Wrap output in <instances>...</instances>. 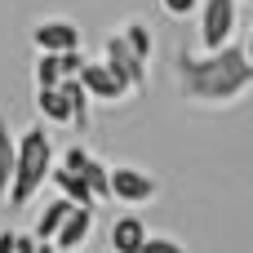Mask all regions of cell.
<instances>
[{
	"mask_svg": "<svg viewBox=\"0 0 253 253\" xmlns=\"http://www.w3.org/2000/svg\"><path fill=\"white\" fill-rule=\"evenodd\" d=\"M178 80H182V98L222 107V102H236L240 93L253 89V58L245 49H236V44L209 49L200 58L182 53L178 58Z\"/></svg>",
	"mask_w": 253,
	"mask_h": 253,
	"instance_id": "6da1fadb",
	"label": "cell"
},
{
	"mask_svg": "<svg viewBox=\"0 0 253 253\" xmlns=\"http://www.w3.org/2000/svg\"><path fill=\"white\" fill-rule=\"evenodd\" d=\"M49 169H53V142H49L44 125H36V129H27L22 138H13V173H9L4 205H9V209L31 205V196L44 187Z\"/></svg>",
	"mask_w": 253,
	"mask_h": 253,
	"instance_id": "7a4b0ae2",
	"label": "cell"
},
{
	"mask_svg": "<svg viewBox=\"0 0 253 253\" xmlns=\"http://www.w3.org/2000/svg\"><path fill=\"white\" fill-rule=\"evenodd\" d=\"M196 13H200V44H205V53L231 44V36H236V0H200Z\"/></svg>",
	"mask_w": 253,
	"mask_h": 253,
	"instance_id": "3957f363",
	"label": "cell"
},
{
	"mask_svg": "<svg viewBox=\"0 0 253 253\" xmlns=\"http://www.w3.org/2000/svg\"><path fill=\"white\" fill-rule=\"evenodd\" d=\"M102 49H107V53H102V62H107V67L129 84V93H142V89H147V62L125 44V36H107V40H102Z\"/></svg>",
	"mask_w": 253,
	"mask_h": 253,
	"instance_id": "277c9868",
	"label": "cell"
},
{
	"mask_svg": "<svg viewBox=\"0 0 253 253\" xmlns=\"http://www.w3.org/2000/svg\"><path fill=\"white\" fill-rule=\"evenodd\" d=\"M107 182H111V200H120V205H151V200H156V191H160L151 173L129 169V165L107 169Z\"/></svg>",
	"mask_w": 253,
	"mask_h": 253,
	"instance_id": "5b68a950",
	"label": "cell"
},
{
	"mask_svg": "<svg viewBox=\"0 0 253 253\" xmlns=\"http://www.w3.org/2000/svg\"><path fill=\"white\" fill-rule=\"evenodd\" d=\"M76 80H80V84H84V93H89V98H98V102H125V98H129V84H125L107 62H84Z\"/></svg>",
	"mask_w": 253,
	"mask_h": 253,
	"instance_id": "8992f818",
	"label": "cell"
},
{
	"mask_svg": "<svg viewBox=\"0 0 253 253\" xmlns=\"http://www.w3.org/2000/svg\"><path fill=\"white\" fill-rule=\"evenodd\" d=\"M89 231H93V205H71L67 209V218H62V227L53 231V249L58 253H76L84 240H89Z\"/></svg>",
	"mask_w": 253,
	"mask_h": 253,
	"instance_id": "52a82bcc",
	"label": "cell"
},
{
	"mask_svg": "<svg viewBox=\"0 0 253 253\" xmlns=\"http://www.w3.org/2000/svg\"><path fill=\"white\" fill-rule=\"evenodd\" d=\"M31 40H36V49H40V53H62V49H80V31H76L71 22H40V27L31 31Z\"/></svg>",
	"mask_w": 253,
	"mask_h": 253,
	"instance_id": "ba28073f",
	"label": "cell"
},
{
	"mask_svg": "<svg viewBox=\"0 0 253 253\" xmlns=\"http://www.w3.org/2000/svg\"><path fill=\"white\" fill-rule=\"evenodd\" d=\"M147 236H151V231H147V222H142L138 213H125V218L111 222V249L116 253H138Z\"/></svg>",
	"mask_w": 253,
	"mask_h": 253,
	"instance_id": "9c48e42d",
	"label": "cell"
},
{
	"mask_svg": "<svg viewBox=\"0 0 253 253\" xmlns=\"http://www.w3.org/2000/svg\"><path fill=\"white\" fill-rule=\"evenodd\" d=\"M49 182L58 187V196L62 200H71V205H93V196H89V187H84V178L80 173H71V169H49Z\"/></svg>",
	"mask_w": 253,
	"mask_h": 253,
	"instance_id": "30bf717a",
	"label": "cell"
},
{
	"mask_svg": "<svg viewBox=\"0 0 253 253\" xmlns=\"http://www.w3.org/2000/svg\"><path fill=\"white\" fill-rule=\"evenodd\" d=\"M36 111H40L49 125H71V107H67V98H62L58 84H53V89H36Z\"/></svg>",
	"mask_w": 253,
	"mask_h": 253,
	"instance_id": "8fae6325",
	"label": "cell"
},
{
	"mask_svg": "<svg viewBox=\"0 0 253 253\" xmlns=\"http://www.w3.org/2000/svg\"><path fill=\"white\" fill-rule=\"evenodd\" d=\"M58 89H62V98H67V107H71V125H89V93H84V84L76 80V76H67V80H58Z\"/></svg>",
	"mask_w": 253,
	"mask_h": 253,
	"instance_id": "7c38bea8",
	"label": "cell"
},
{
	"mask_svg": "<svg viewBox=\"0 0 253 253\" xmlns=\"http://www.w3.org/2000/svg\"><path fill=\"white\" fill-rule=\"evenodd\" d=\"M67 209H71V200H62V196H58V200H49V205L40 209V218H36V231H31V236H36V240H53V231L62 227Z\"/></svg>",
	"mask_w": 253,
	"mask_h": 253,
	"instance_id": "4fadbf2b",
	"label": "cell"
},
{
	"mask_svg": "<svg viewBox=\"0 0 253 253\" xmlns=\"http://www.w3.org/2000/svg\"><path fill=\"white\" fill-rule=\"evenodd\" d=\"M80 178H84L93 205H98V200H111V182H107V165H102V160H89V165L80 169Z\"/></svg>",
	"mask_w": 253,
	"mask_h": 253,
	"instance_id": "5bb4252c",
	"label": "cell"
},
{
	"mask_svg": "<svg viewBox=\"0 0 253 253\" xmlns=\"http://www.w3.org/2000/svg\"><path fill=\"white\" fill-rule=\"evenodd\" d=\"M9 173H13V133H9V120H0V205L9 191Z\"/></svg>",
	"mask_w": 253,
	"mask_h": 253,
	"instance_id": "9a60e30c",
	"label": "cell"
},
{
	"mask_svg": "<svg viewBox=\"0 0 253 253\" xmlns=\"http://www.w3.org/2000/svg\"><path fill=\"white\" fill-rule=\"evenodd\" d=\"M58 80H62L58 53H40V58H36V89H53Z\"/></svg>",
	"mask_w": 253,
	"mask_h": 253,
	"instance_id": "2e32d148",
	"label": "cell"
},
{
	"mask_svg": "<svg viewBox=\"0 0 253 253\" xmlns=\"http://www.w3.org/2000/svg\"><path fill=\"white\" fill-rule=\"evenodd\" d=\"M120 36H125V44H129V49H133V53H138L142 62L151 58V31H147L142 22H129V27L120 31Z\"/></svg>",
	"mask_w": 253,
	"mask_h": 253,
	"instance_id": "e0dca14e",
	"label": "cell"
},
{
	"mask_svg": "<svg viewBox=\"0 0 253 253\" xmlns=\"http://www.w3.org/2000/svg\"><path fill=\"white\" fill-rule=\"evenodd\" d=\"M89 160H93V151H84V147H80V142H76V147H67V151H62V169H71V173H80V169H84V165H89Z\"/></svg>",
	"mask_w": 253,
	"mask_h": 253,
	"instance_id": "ac0fdd59",
	"label": "cell"
},
{
	"mask_svg": "<svg viewBox=\"0 0 253 253\" xmlns=\"http://www.w3.org/2000/svg\"><path fill=\"white\" fill-rule=\"evenodd\" d=\"M138 253H187V249H182L178 240H169V236H147Z\"/></svg>",
	"mask_w": 253,
	"mask_h": 253,
	"instance_id": "d6986e66",
	"label": "cell"
},
{
	"mask_svg": "<svg viewBox=\"0 0 253 253\" xmlns=\"http://www.w3.org/2000/svg\"><path fill=\"white\" fill-rule=\"evenodd\" d=\"M58 67H62V80H67V76H80L84 53H80V49H62V53H58Z\"/></svg>",
	"mask_w": 253,
	"mask_h": 253,
	"instance_id": "ffe728a7",
	"label": "cell"
},
{
	"mask_svg": "<svg viewBox=\"0 0 253 253\" xmlns=\"http://www.w3.org/2000/svg\"><path fill=\"white\" fill-rule=\"evenodd\" d=\"M165 4V13L169 18H187V13H196L200 9V0H160Z\"/></svg>",
	"mask_w": 253,
	"mask_h": 253,
	"instance_id": "44dd1931",
	"label": "cell"
},
{
	"mask_svg": "<svg viewBox=\"0 0 253 253\" xmlns=\"http://www.w3.org/2000/svg\"><path fill=\"white\" fill-rule=\"evenodd\" d=\"M0 253H18V231H0Z\"/></svg>",
	"mask_w": 253,
	"mask_h": 253,
	"instance_id": "7402d4cb",
	"label": "cell"
},
{
	"mask_svg": "<svg viewBox=\"0 0 253 253\" xmlns=\"http://www.w3.org/2000/svg\"><path fill=\"white\" fill-rule=\"evenodd\" d=\"M245 53H249V58H253V31H249V40H245Z\"/></svg>",
	"mask_w": 253,
	"mask_h": 253,
	"instance_id": "603a6c76",
	"label": "cell"
}]
</instances>
